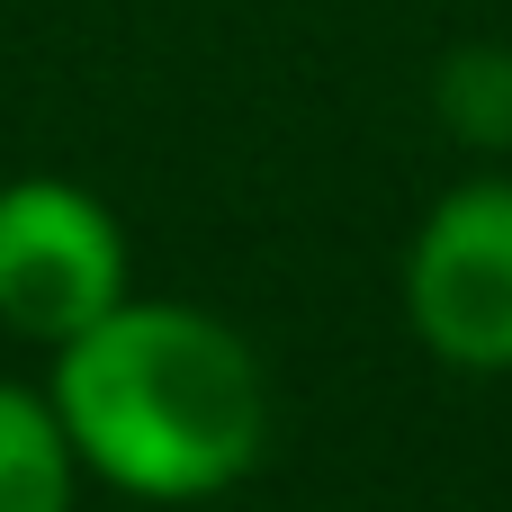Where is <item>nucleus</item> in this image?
<instances>
[{"instance_id":"f257e3e1","label":"nucleus","mask_w":512,"mask_h":512,"mask_svg":"<svg viewBox=\"0 0 512 512\" xmlns=\"http://www.w3.org/2000/svg\"><path fill=\"white\" fill-rule=\"evenodd\" d=\"M81 477L144 504H207L252 477L270 441V378L252 342L180 297H117L99 324L54 342L45 378Z\"/></svg>"},{"instance_id":"f03ea898","label":"nucleus","mask_w":512,"mask_h":512,"mask_svg":"<svg viewBox=\"0 0 512 512\" xmlns=\"http://www.w3.org/2000/svg\"><path fill=\"white\" fill-rule=\"evenodd\" d=\"M117 297H126L117 216L54 171L0 180V324L54 351L81 324H99Z\"/></svg>"},{"instance_id":"7ed1b4c3","label":"nucleus","mask_w":512,"mask_h":512,"mask_svg":"<svg viewBox=\"0 0 512 512\" xmlns=\"http://www.w3.org/2000/svg\"><path fill=\"white\" fill-rule=\"evenodd\" d=\"M405 315L450 369H512V180H459L423 216Z\"/></svg>"},{"instance_id":"20e7f679","label":"nucleus","mask_w":512,"mask_h":512,"mask_svg":"<svg viewBox=\"0 0 512 512\" xmlns=\"http://www.w3.org/2000/svg\"><path fill=\"white\" fill-rule=\"evenodd\" d=\"M81 459L63 441V414L45 387L0 378V512H72Z\"/></svg>"}]
</instances>
